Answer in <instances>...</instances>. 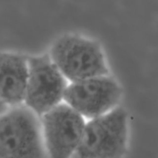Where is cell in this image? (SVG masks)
Returning a JSON list of instances; mask_svg holds the SVG:
<instances>
[{"label":"cell","instance_id":"obj_3","mask_svg":"<svg viewBox=\"0 0 158 158\" xmlns=\"http://www.w3.org/2000/svg\"><path fill=\"white\" fill-rule=\"evenodd\" d=\"M46 151L40 117L25 104L1 117L0 158H43Z\"/></svg>","mask_w":158,"mask_h":158},{"label":"cell","instance_id":"obj_2","mask_svg":"<svg viewBox=\"0 0 158 158\" xmlns=\"http://www.w3.org/2000/svg\"><path fill=\"white\" fill-rule=\"evenodd\" d=\"M129 139L127 111L118 106L86 121L80 145L73 158H123Z\"/></svg>","mask_w":158,"mask_h":158},{"label":"cell","instance_id":"obj_4","mask_svg":"<svg viewBox=\"0 0 158 158\" xmlns=\"http://www.w3.org/2000/svg\"><path fill=\"white\" fill-rule=\"evenodd\" d=\"M29 81L24 104L41 117L64 102L69 81L49 54L28 57Z\"/></svg>","mask_w":158,"mask_h":158},{"label":"cell","instance_id":"obj_5","mask_svg":"<svg viewBox=\"0 0 158 158\" xmlns=\"http://www.w3.org/2000/svg\"><path fill=\"white\" fill-rule=\"evenodd\" d=\"M86 118L63 102L40 117L45 148L50 158H73L86 124Z\"/></svg>","mask_w":158,"mask_h":158},{"label":"cell","instance_id":"obj_7","mask_svg":"<svg viewBox=\"0 0 158 158\" xmlns=\"http://www.w3.org/2000/svg\"><path fill=\"white\" fill-rule=\"evenodd\" d=\"M1 100L8 107L24 104L29 81L28 57L12 52L1 54Z\"/></svg>","mask_w":158,"mask_h":158},{"label":"cell","instance_id":"obj_6","mask_svg":"<svg viewBox=\"0 0 158 158\" xmlns=\"http://www.w3.org/2000/svg\"><path fill=\"white\" fill-rule=\"evenodd\" d=\"M121 98V86L108 74L69 83L64 102L88 120L118 107Z\"/></svg>","mask_w":158,"mask_h":158},{"label":"cell","instance_id":"obj_1","mask_svg":"<svg viewBox=\"0 0 158 158\" xmlns=\"http://www.w3.org/2000/svg\"><path fill=\"white\" fill-rule=\"evenodd\" d=\"M49 56L69 83L110 74L101 46L89 37L63 35L52 45Z\"/></svg>","mask_w":158,"mask_h":158}]
</instances>
